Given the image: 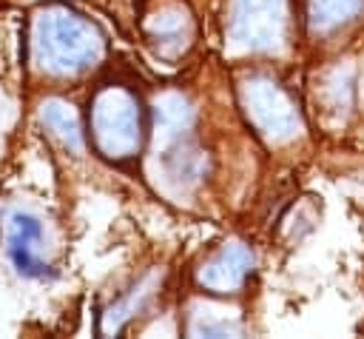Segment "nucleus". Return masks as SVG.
<instances>
[{"mask_svg":"<svg viewBox=\"0 0 364 339\" xmlns=\"http://www.w3.org/2000/svg\"><path fill=\"white\" fill-rule=\"evenodd\" d=\"M40 239V225L31 217H17L14 219V234H11V259L26 276H46V265L34 256V242Z\"/></svg>","mask_w":364,"mask_h":339,"instance_id":"1","label":"nucleus"}]
</instances>
